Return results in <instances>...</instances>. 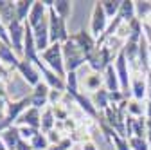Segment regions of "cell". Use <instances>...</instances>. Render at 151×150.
I'll list each match as a JSON object with an SVG mask.
<instances>
[{"instance_id": "cell-38", "label": "cell", "mask_w": 151, "mask_h": 150, "mask_svg": "<svg viewBox=\"0 0 151 150\" xmlns=\"http://www.w3.org/2000/svg\"><path fill=\"white\" fill-rule=\"evenodd\" d=\"M146 83H147V101H151V72L146 76Z\"/></svg>"}, {"instance_id": "cell-39", "label": "cell", "mask_w": 151, "mask_h": 150, "mask_svg": "<svg viewBox=\"0 0 151 150\" xmlns=\"http://www.w3.org/2000/svg\"><path fill=\"white\" fill-rule=\"evenodd\" d=\"M0 150H7V146H6V143H4V139H2V136H0Z\"/></svg>"}, {"instance_id": "cell-16", "label": "cell", "mask_w": 151, "mask_h": 150, "mask_svg": "<svg viewBox=\"0 0 151 150\" xmlns=\"http://www.w3.org/2000/svg\"><path fill=\"white\" fill-rule=\"evenodd\" d=\"M74 103L78 105V107L85 112L88 118H92V119H97V118H99V112H97L96 105H93V103H92V100H88L85 94H81V92L74 96Z\"/></svg>"}, {"instance_id": "cell-2", "label": "cell", "mask_w": 151, "mask_h": 150, "mask_svg": "<svg viewBox=\"0 0 151 150\" xmlns=\"http://www.w3.org/2000/svg\"><path fill=\"white\" fill-rule=\"evenodd\" d=\"M42 62L52 71L56 72L60 78H67V69H65V62H63V49L61 44H50V47L43 52H40Z\"/></svg>"}, {"instance_id": "cell-34", "label": "cell", "mask_w": 151, "mask_h": 150, "mask_svg": "<svg viewBox=\"0 0 151 150\" xmlns=\"http://www.w3.org/2000/svg\"><path fill=\"white\" fill-rule=\"evenodd\" d=\"M18 130H20V136H22L24 141H31L38 132H40L38 128H31V127H18Z\"/></svg>"}, {"instance_id": "cell-22", "label": "cell", "mask_w": 151, "mask_h": 150, "mask_svg": "<svg viewBox=\"0 0 151 150\" xmlns=\"http://www.w3.org/2000/svg\"><path fill=\"white\" fill-rule=\"evenodd\" d=\"M92 103L96 105L97 112H104L111 103H110V92L106 89H99L97 92H93V98H92Z\"/></svg>"}, {"instance_id": "cell-21", "label": "cell", "mask_w": 151, "mask_h": 150, "mask_svg": "<svg viewBox=\"0 0 151 150\" xmlns=\"http://www.w3.org/2000/svg\"><path fill=\"white\" fill-rule=\"evenodd\" d=\"M117 16L122 18V22H124V24L133 22L135 18H137V11H135V2H133V0H122L121 11H119Z\"/></svg>"}, {"instance_id": "cell-28", "label": "cell", "mask_w": 151, "mask_h": 150, "mask_svg": "<svg viewBox=\"0 0 151 150\" xmlns=\"http://www.w3.org/2000/svg\"><path fill=\"white\" fill-rule=\"evenodd\" d=\"M54 11L58 13L63 20H68L70 18V13H72V2H68V0H56L54 2Z\"/></svg>"}, {"instance_id": "cell-27", "label": "cell", "mask_w": 151, "mask_h": 150, "mask_svg": "<svg viewBox=\"0 0 151 150\" xmlns=\"http://www.w3.org/2000/svg\"><path fill=\"white\" fill-rule=\"evenodd\" d=\"M121 4H122L121 0H103V2H101V6L104 9V15L108 16V20H110V18H115L119 15Z\"/></svg>"}, {"instance_id": "cell-13", "label": "cell", "mask_w": 151, "mask_h": 150, "mask_svg": "<svg viewBox=\"0 0 151 150\" xmlns=\"http://www.w3.org/2000/svg\"><path fill=\"white\" fill-rule=\"evenodd\" d=\"M18 127H31V128H38L40 130L42 127V114H40V108H34L29 107L24 114L18 118Z\"/></svg>"}, {"instance_id": "cell-9", "label": "cell", "mask_w": 151, "mask_h": 150, "mask_svg": "<svg viewBox=\"0 0 151 150\" xmlns=\"http://www.w3.org/2000/svg\"><path fill=\"white\" fill-rule=\"evenodd\" d=\"M49 94H50V87L42 80L34 87V90L29 94V101H31V107L34 108H45L49 107Z\"/></svg>"}, {"instance_id": "cell-23", "label": "cell", "mask_w": 151, "mask_h": 150, "mask_svg": "<svg viewBox=\"0 0 151 150\" xmlns=\"http://www.w3.org/2000/svg\"><path fill=\"white\" fill-rule=\"evenodd\" d=\"M14 4H16V20L25 24L34 2H32V0H18V2H14Z\"/></svg>"}, {"instance_id": "cell-36", "label": "cell", "mask_w": 151, "mask_h": 150, "mask_svg": "<svg viewBox=\"0 0 151 150\" xmlns=\"http://www.w3.org/2000/svg\"><path fill=\"white\" fill-rule=\"evenodd\" d=\"M0 42L6 44L7 47H11V38H9V31H7V25H4L0 22Z\"/></svg>"}, {"instance_id": "cell-14", "label": "cell", "mask_w": 151, "mask_h": 150, "mask_svg": "<svg viewBox=\"0 0 151 150\" xmlns=\"http://www.w3.org/2000/svg\"><path fill=\"white\" fill-rule=\"evenodd\" d=\"M0 63L4 67H7L9 71L18 69V63H20V58L16 56V52L2 42H0Z\"/></svg>"}, {"instance_id": "cell-17", "label": "cell", "mask_w": 151, "mask_h": 150, "mask_svg": "<svg viewBox=\"0 0 151 150\" xmlns=\"http://www.w3.org/2000/svg\"><path fill=\"white\" fill-rule=\"evenodd\" d=\"M0 136H2V139H4V143H6V146H7V150H16L18 145H20V141H22L20 130H18L16 125L6 128L4 132H0Z\"/></svg>"}, {"instance_id": "cell-1", "label": "cell", "mask_w": 151, "mask_h": 150, "mask_svg": "<svg viewBox=\"0 0 151 150\" xmlns=\"http://www.w3.org/2000/svg\"><path fill=\"white\" fill-rule=\"evenodd\" d=\"M117 54L119 52H115L113 49H110L108 45H103V47H96L88 56H86V63L90 65V69H92V72H104L110 65H111V62H115V58H117Z\"/></svg>"}, {"instance_id": "cell-29", "label": "cell", "mask_w": 151, "mask_h": 150, "mask_svg": "<svg viewBox=\"0 0 151 150\" xmlns=\"http://www.w3.org/2000/svg\"><path fill=\"white\" fill-rule=\"evenodd\" d=\"M31 146H32V150H47L49 146H50V143H49V139H47V136L42 132V130H40V132H38L31 141Z\"/></svg>"}, {"instance_id": "cell-15", "label": "cell", "mask_w": 151, "mask_h": 150, "mask_svg": "<svg viewBox=\"0 0 151 150\" xmlns=\"http://www.w3.org/2000/svg\"><path fill=\"white\" fill-rule=\"evenodd\" d=\"M47 13H49V9H47V6H45V2L43 0H36V2L32 4V9H31V13H29V18H27V24L31 25V27H36L38 24H40L43 18L47 16Z\"/></svg>"}, {"instance_id": "cell-32", "label": "cell", "mask_w": 151, "mask_h": 150, "mask_svg": "<svg viewBox=\"0 0 151 150\" xmlns=\"http://www.w3.org/2000/svg\"><path fill=\"white\" fill-rule=\"evenodd\" d=\"M108 141L115 145V148H117V150H131V148H129V143H128V139H126V138H122V136H119V134L115 132V130H113V132L110 134Z\"/></svg>"}, {"instance_id": "cell-8", "label": "cell", "mask_w": 151, "mask_h": 150, "mask_svg": "<svg viewBox=\"0 0 151 150\" xmlns=\"http://www.w3.org/2000/svg\"><path fill=\"white\" fill-rule=\"evenodd\" d=\"M32 29V38H34V44H36V49L38 52H43L50 47V34H49V13L43 20L38 24L36 27H31Z\"/></svg>"}, {"instance_id": "cell-19", "label": "cell", "mask_w": 151, "mask_h": 150, "mask_svg": "<svg viewBox=\"0 0 151 150\" xmlns=\"http://www.w3.org/2000/svg\"><path fill=\"white\" fill-rule=\"evenodd\" d=\"M104 89L108 90V92H117V90H121V82H119V76H117V71H115V65H110L104 72Z\"/></svg>"}, {"instance_id": "cell-5", "label": "cell", "mask_w": 151, "mask_h": 150, "mask_svg": "<svg viewBox=\"0 0 151 150\" xmlns=\"http://www.w3.org/2000/svg\"><path fill=\"white\" fill-rule=\"evenodd\" d=\"M108 29V16L104 15V9L101 2H93L92 6V18H90V34L96 38V42L106 33Z\"/></svg>"}, {"instance_id": "cell-20", "label": "cell", "mask_w": 151, "mask_h": 150, "mask_svg": "<svg viewBox=\"0 0 151 150\" xmlns=\"http://www.w3.org/2000/svg\"><path fill=\"white\" fill-rule=\"evenodd\" d=\"M54 128H56V116H54L52 107L49 105V107H45L42 110V127H40V130L43 134H49Z\"/></svg>"}, {"instance_id": "cell-40", "label": "cell", "mask_w": 151, "mask_h": 150, "mask_svg": "<svg viewBox=\"0 0 151 150\" xmlns=\"http://www.w3.org/2000/svg\"><path fill=\"white\" fill-rule=\"evenodd\" d=\"M70 150H76V148H70Z\"/></svg>"}, {"instance_id": "cell-35", "label": "cell", "mask_w": 151, "mask_h": 150, "mask_svg": "<svg viewBox=\"0 0 151 150\" xmlns=\"http://www.w3.org/2000/svg\"><path fill=\"white\" fill-rule=\"evenodd\" d=\"M74 146V141L70 139V138H65L61 143H58V145H50L47 150H70Z\"/></svg>"}, {"instance_id": "cell-33", "label": "cell", "mask_w": 151, "mask_h": 150, "mask_svg": "<svg viewBox=\"0 0 151 150\" xmlns=\"http://www.w3.org/2000/svg\"><path fill=\"white\" fill-rule=\"evenodd\" d=\"M128 143L131 150H149V143L146 138H129Z\"/></svg>"}, {"instance_id": "cell-3", "label": "cell", "mask_w": 151, "mask_h": 150, "mask_svg": "<svg viewBox=\"0 0 151 150\" xmlns=\"http://www.w3.org/2000/svg\"><path fill=\"white\" fill-rule=\"evenodd\" d=\"M52 6L47 7L49 9V34H50V44H65L70 38L68 29H67V20H63V18L54 11Z\"/></svg>"}, {"instance_id": "cell-18", "label": "cell", "mask_w": 151, "mask_h": 150, "mask_svg": "<svg viewBox=\"0 0 151 150\" xmlns=\"http://www.w3.org/2000/svg\"><path fill=\"white\" fill-rule=\"evenodd\" d=\"M0 20L4 25H9L16 20V4L11 0H0Z\"/></svg>"}, {"instance_id": "cell-11", "label": "cell", "mask_w": 151, "mask_h": 150, "mask_svg": "<svg viewBox=\"0 0 151 150\" xmlns=\"http://www.w3.org/2000/svg\"><path fill=\"white\" fill-rule=\"evenodd\" d=\"M16 71L20 72L22 78H24L29 85H32V87H36L38 83L42 82V80H40V71H38V67H36L34 63L27 62V60H20V63H18V69H16Z\"/></svg>"}, {"instance_id": "cell-30", "label": "cell", "mask_w": 151, "mask_h": 150, "mask_svg": "<svg viewBox=\"0 0 151 150\" xmlns=\"http://www.w3.org/2000/svg\"><path fill=\"white\" fill-rule=\"evenodd\" d=\"M135 11H137V18L142 24L147 22V16L151 15V2H135Z\"/></svg>"}, {"instance_id": "cell-7", "label": "cell", "mask_w": 151, "mask_h": 150, "mask_svg": "<svg viewBox=\"0 0 151 150\" xmlns=\"http://www.w3.org/2000/svg\"><path fill=\"white\" fill-rule=\"evenodd\" d=\"M9 38H11V49L16 52V56H24V40H25V24L13 20L7 25Z\"/></svg>"}, {"instance_id": "cell-10", "label": "cell", "mask_w": 151, "mask_h": 150, "mask_svg": "<svg viewBox=\"0 0 151 150\" xmlns=\"http://www.w3.org/2000/svg\"><path fill=\"white\" fill-rule=\"evenodd\" d=\"M70 38L76 42V45H78V47L83 51V54H85V56H88L93 49L97 47L96 38H93V36L90 34V31H86V29H79L78 33L70 34Z\"/></svg>"}, {"instance_id": "cell-41", "label": "cell", "mask_w": 151, "mask_h": 150, "mask_svg": "<svg viewBox=\"0 0 151 150\" xmlns=\"http://www.w3.org/2000/svg\"><path fill=\"white\" fill-rule=\"evenodd\" d=\"M0 22H2V20H0Z\"/></svg>"}, {"instance_id": "cell-24", "label": "cell", "mask_w": 151, "mask_h": 150, "mask_svg": "<svg viewBox=\"0 0 151 150\" xmlns=\"http://www.w3.org/2000/svg\"><path fill=\"white\" fill-rule=\"evenodd\" d=\"M146 110H147V105H142V101H137L133 98L128 100L126 112L131 118H146Z\"/></svg>"}, {"instance_id": "cell-4", "label": "cell", "mask_w": 151, "mask_h": 150, "mask_svg": "<svg viewBox=\"0 0 151 150\" xmlns=\"http://www.w3.org/2000/svg\"><path fill=\"white\" fill-rule=\"evenodd\" d=\"M61 49H63V62H65L67 72H78V69L86 62V56L83 54V51L76 45L72 38L61 44Z\"/></svg>"}, {"instance_id": "cell-12", "label": "cell", "mask_w": 151, "mask_h": 150, "mask_svg": "<svg viewBox=\"0 0 151 150\" xmlns=\"http://www.w3.org/2000/svg\"><path fill=\"white\" fill-rule=\"evenodd\" d=\"M131 98L142 101L144 98H147V83H146V74L137 72L131 78Z\"/></svg>"}, {"instance_id": "cell-6", "label": "cell", "mask_w": 151, "mask_h": 150, "mask_svg": "<svg viewBox=\"0 0 151 150\" xmlns=\"http://www.w3.org/2000/svg\"><path fill=\"white\" fill-rule=\"evenodd\" d=\"M115 71H117V76H119V82H121V90L124 92L126 96H131V74H129V63L126 60V54L122 52V49L119 51L115 62Z\"/></svg>"}, {"instance_id": "cell-37", "label": "cell", "mask_w": 151, "mask_h": 150, "mask_svg": "<svg viewBox=\"0 0 151 150\" xmlns=\"http://www.w3.org/2000/svg\"><path fill=\"white\" fill-rule=\"evenodd\" d=\"M81 150H97L96 148V145H93V141H85V143H81Z\"/></svg>"}, {"instance_id": "cell-31", "label": "cell", "mask_w": 151, "mask_h": 150, "mask_svg": "<svg viewBox=\"0 0 151 150\" xmlns=\"http://www.w3.org/2000/svg\"><path fill=\"white\" fill-rule=\"evenodd\" d=\"M146 134H147L146 118H135L133 119V138H146Z\"/></svg>"}, {"instance_id": "cell-25", "label": "cell", "mask_w": 151, "mask_h": 150, "mask_svg": "<svg viewBox=\"0 0 151 150\" xmlns=\"http://www.w3.org/2000/svg\"><path fill=\"white\" fill-rule=\"evenodd\" d=\"M65 92L70 94L72 98L79 94V82H78V72H67L65 78Z\"/></svg>"}, {"instance_id": "cell-26", "label": "cell", "mask_w": 151, "mask_h": 150, "mask_svg": "<svg viewBox=\"0 0 151 150\" xmlns=\"http://www.w3.org/2000/svg\"><path fill=\"white\" fill-rule=\"evenodd\" d=\"M104 83V78L101 76L99 72H92L90 76L85 78V89L86 90H93V92H97L99 89H103L101 85Z\"/></svg>"}]
</instances>
